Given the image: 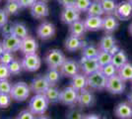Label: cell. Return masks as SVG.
<instances>
[{"mask_svg":"<svg viewBox=\"0 0 132 119\" xmlns=\"http://www.w3.org/2000/svg\"><path fill=\"white\" fill-rule=\"evenodd\" d=\"M50 101L44 93H38L32 97L29 103V109L35 115H43L48 107Z\"/></svg>","mask_w":132,"mask_h":119,"instance_id":"6da1fadb","label":"cell"},{"mask_svg":"<svg viewBox=\"0 0 132 119\" xmlns=\"http://www.w3.org/2000/svg\"><path fill=\"white\" fill-rule=\"evenodd\" d=\"M31 92V87L24 81H19L12 85V89L10 92L12 99L16 101H24L28 99Z\"/></svg>","mask_w":132,"mask_h":119,"instance_id":"7a4b0ae2","label":"cell"},{"mask_svg":"<svg viewBox=\"0 0 132 119\" xmlns=\"http://www.w3.org/2000/svg\"><path fill=\"white\" fill-rule=\"evenodd\" d=\"M87 79H88V86L92 89L104 90L106 87L108 79L105 76V74L102 73L101 69L87 75Z\"/></svg>","mask_w":132,"mask_h":119,"instance_id":"3957f363","label":"cell"},{"mask_svg":"<svg viewBox=\"0 0 132 119\" xmlns=\"http://www.w3.org/2000/svg\"><path fill=\"white\" fill-rule=\"evenodd\" d=\"M44 60L50 68H59L65 62L66 58L60 50L53 49L48 51Z\"/></svg>","mask_w":132,"mask_h":119,"instance_id":"277c9868","label":"cell"},{"mask_svg":"<svg viewBox=\"0 0 132 119\" xmlns=\"http://www.w3.org/2000/svg\"><path fill=\"white\" fill-rule=\"evenodd\" d=\"M105 89L111 94H121L125 90V81L118 74L108 79Z\"/></svg>","mask_w":132,"mask_h":119,"instance_id":"5b68a950","label":"cell"},{"mask_svg":"<svg viewBox=\"0 0 132 119\" xmlns=\"http://www.w3.org/2000/svg\"><path fill=\"white\" fill-rule=\"evenodd\" d=\"M78 95L79 92L76 89L72 86H67L61 90L59 102L67 106H73L78 102Z\"/></svg>","mask_w":132,"mask_h":119,"instance_id":"8992f818","label":"cell"},{"mask_svg":"<svg viewBox=\"0 0 132 119\" xmlns=\"http://www.w3.org/2000/svg\"><path fill=\"white\" fill-rule=\"evenodd\" d=\"M23 68L27 72H36L40 68L42 61L40 58L38 56V54H30L25 55L24 59L22 60Z\"/></svg>","mask_w":132,"mask_h":119,"instance_id":"52a82bcc","label":"cell"},{"mask_svg":"<svg viewBox=\"0 0 132 119\" xmlns=\"http://www.w3.org/2000/svg\"><path fill=\"white\" fill-rule=\"evenodd\" d=\"M80 68L82 69L83 74L89 75V74H93L95 72L101 69V66H100L97 58L89 59V58L82 56L81 60H80Z\"/></svg>","mask_w":132,"mask_h":119,"instance_id":"ba28073f","label":"cell"},{"mask_svg":"<svg viewBox=\"0 0 132 119\" xmlns=\"http://www.w3.org/2000/svg\"><path fill=\"white\" fill-rule=\"evenodd\" d=\"M114 15L118 18V20H121V21L130 20V18L132 17V4L128 0L117 3Z\"/></svg>","mask_w":132,"mask_h":119,"instance_id":"9c48e42d","label":"cell"},{"mask_svg":"<svg viewBox=\"0 0 132 119\" xmlns=\"http://www.w3.org/2000/svg\"><path fill=\"white\" fill-rule=\"evenodd\" d=\"M60 73L65 78H72L74 75L79 74V69H80V65L74 60H65V62H63V65L60 68Z\"/></svg>","mask_w":132,"mask_h":119,"instance_id":"30bf717a","label":"cell"},{"mask_svg":"<svg viewBox=\"0 0 132 119\" xmlns=\"http://www.w3.org/2000/svg\"><path fill=\"white\" fill-rule=\"evenodd\" d=\"M50 85L48 83L45 75H38L32 80L30 87L33 92L38 94V93H45V91L50 88Z\"/></svg>","mask_w":132,"mask_h":119,"instance_id":"8fae6325","label":"cell"},{"mask_svg":"<svg viewBox=\"0 0 132 119\" xmlns=\"http://www.w3.org/2000/svg\"><path fill=\"white\" fill-rule=\"evenodd\" d=\"M31 14L36 19H44L47 17L50 14V9L47 4L44 0L37 1L32 7H31Z\"/></svg>","mask_w":132,"mask_h":119,"instance_id":"7c38bea8","label":"cell"},{"mask_svg":"<svg viewBox=\"0 0 132 119\" xmlns=\"http://www.w3.org/2000/svg\"><path fill=\"white\" fill-rule=\"evenodd\" d=\"M60 18L64 24L71 25L72 23L80 20V12L75 7H65L61 12Z\"/></svg>","mask_w":132,"mask_h":119,"instance_id":"4fadbf2b","label":"cell"},{"mask_svg":"<svg viewBox=\"0 0 132 119\" xmlns=\"http://www.w3.org/2000/svg\"><path fill=\"white\" fill-rule=\"evenodd\" d=\"M37 34L39 39L42 40H48L52 38L55 34V26L50 22L44 21L43 22L37 30Z\"/></svg>","mask_w":132,"mask_h":119,"instance_id":"5bb4252c","label":"cell"},{"mask_svg":"<svg viewBox=\"0 0 132 119\" xmlns=\"http://www.w3.org/2000/svg\"><path fill=\"white\" fill-rule=\"evenodd\" d=\"M119 27V20L114 14L105 15V17L103 18V30L105 32V34H112Z\"/></svg>","mask_w":132,"mask_h":119,"instance_id":"9a60e30c","label":"cell"},{"mask_svg":"<svg viewBox=\"0 0 132 119\" xmlns=\"http://www.w3.org/2000/svg\"><path fill=\"white\" fill-rule=\"evenodd\" d=\"M96 102V97L91 90H88L87 88L79 92L78 95V105L80 107H92Z\"/></svg>","mask_w":132,"mask_h":119,"instance_id":"2e32d148","label":"cell"},{"mask_svg":"<svg viewBox=\"0 0 132 119\" xmlns=\"http://www.w3.org/2000/svg\"><path fill=\"white\" fill-rule=\"evenodd\" d=\"M114 114L119 119L132 118V104L130 102H120L114 108Z\"/></svg>","mask_w":132,"mask_h":119,"instance_id":"e0dca14e","label":"cell"},{"mask_svg":"<svg viewBox=\"0 0 132 119\" xmlns=\"http://www.w3.org/2000/svg\"><path fill=\"white\" fill-rule=\"evenodd\" d=\"M21 43H22V40L17 38L13 34L4 37V39L2 41L4 50L7 52H11V53L19 51L21 49Z\"/></svg>","mask_w":132,"mask_h":119,"instance_id":"ac0fdd59","label":"cell"},{"mask_svg":"<svg viewBox=\"0 0 132 119\" xmlns=\"http://www.w3.org/2000/svg\"><path fill=\"white\" fill-rule=\"evenodd\" d=\"M86 45H87V43L82 38L70 35L65 40V45L64 46H65V49L68 52H76L78 50H82Z\"/></svg>","mask_w":132,"mask_h":119,"instance_id":"d6986e66","label":"cell"},{"mask_svg":"<svg viewBox=\"0 0 132 119\" xmlns=\"http://www.w3.org/2000/svg\"><path fill=\"white\" fill-rule=\"evenodd\" d=\"M39 49V44L36 41V39H34L32 37L28 36L25 39L22 40L21 43V52L24 55H30V54H36L37 51Z\"/></svg>","mask_w":132,"mask_h":119,"instance_id":"ffe728a7","label":"cell"},{"mask_svg":"<svg viewBox=\"0 0 132 119\" xmlns=\"http://www.w3.org/2000/svg\"><path fill=\"white\" fill-rule=\"evenodd\" d=\"M70 86H72L74 89H76L78 92L86 89L88 86L87 75L85 74H77L76 75L72 76L71 81H70Z\"/></svg>","mask_w":132,"mask_h":119,"instance_id":"44dd1931","label":"cell"},{"mask_svg":"<svg viewBox=\"0 0 132 119\" xmlns=\"http://www.w3.org/2000/svg\"><path fill=\"white\" fill-rule=\"evenodd\" d=\"M87 31H99L103 28L102 16H88L84 20Z\"/></svg>","mask_w":132,"mask_h":119,"instance_id":"7402d4cb","label":"cell"},{"mask_svg":"<svg viewBox=\"0 0 132 119\" xmlns=\"http://www.w3.org/2000/svg\"><path fill=\"white\" fill-rule=\"evenodd\" d=\"M87 32V29L85 26V23L82 20H78L76 22L72 23L71 25H69V33L71 36L83 38Z\"/></svg>","mask_w":132,"mask_h":119,"instance_id":"603a6c76","label":"cell"},{"mask_svg":"<svg viewBox=\"0 0 132 119\" xmlns=\"http://www.w3.org/2000/svg\"><path fill=\"white\" fill-rule=\"evenodd\" d=\"M116 45V38L111 34H106L104 36L99 43V49L101 51H110V49Z\"/></svg>","mask_w":132,"mask_h":119,"instance_id":"cb8c5ba5","label":"cell"},{"mask_svg":"<svg viewBox=\"0 0 132 119\" xmlns=\"http://www.w3.org/2000/svg\"><path fill=\"white\" fill-rule=\"evenodd\" d=\"M12 34L14 36H16L19 39H25L26 37H28V28L27 26L24 23L16 22L13 24V30H12Z\"/></svg>","mask_w":132,"mask_h":119,"instance_id":"d4e9b609","label":"cell"},{"mask_svg":"<svg viewBox=\"0 0 132 119\" xmlns=\"http://www.w3.org/2000/svg\"><path fill=\"white\" fill-rule=\"evenodd\" d=\"M117 74L124 81H132V64L126 62L117 69Z\"/></svg>","mask_w":132,"mask_h":119,"instance_id":"484cf974","label":"cell"},{"mask_svg":"<svg viewBox=\"0 0 132 119\" xmlns=\"http://www.w3.org/2000/svg\"><path fill=\"white\" fill-rule=\"evenodd\" d=\"M44 75H45V78L47 79L50 86H55L58 83L60 76L62 74H61L60 71H58V68H50Z\"/></svg>","mask_w":132,"mask_h":119,"instance_id":"4316f807","label":"cell"},{"mask_svg":"<svg viewBox=\"0 0 132 119\" xmlns=\"http://www.w3.org/2000/svg\"><path fill=\"white\" fill-rule=\"evenodd\" d=\"M112 64L116 66L117 69L122 67L123 65H125L126 62H128V58H127L126 53L123 51V50H119L116 54H114L112 56Z\"/></svg>","mask_w":132,"mask_h":119,"instance_id":"83f0119b","label":"cell"},{"mask_svg":"<svg viewBox=\"0 0 132 119\" xmlns=\"http://www.w3.org/2000/svg\"><path fill=\"white\" fill-rule=\"evenodd\" d=\"M87 14H88V16H103L105 14V12L103 9V6L101 4V1L94 0L89 7Z\"/></svg>","mask_w":132,"mask_h":119,"instance_id":"f1b7e54d","label":"cell"},{"mask_svg":"<svg viewBox=\"0 0 132 119\" xmlns=\"http://www.w3.org/2000/svg\"><path fill=\"white\" fill-rule=\"evenodd\" d=\"M60 92L57 87L55 86H50V88L45 91V96L48 99L50 103H57L59 102V98H60Z\"/></svg>","mask_w":132,"mask_h":119,"instance_id":"f546056e","label":"cell"},{"mask_svg":"<svg viewBox=\"0 0 132 119\" xmlns=\"http://www.w3.org/2000/svg\"><path fill=\"white\" fill-rule=\"evenodd\" d=\"M21 9V6L19 5L17 0H12V1H8L4 6V11L7 13L8 16H12V15H16L19 13Z\"/></svg>","mask_w":132,"mask_h":119,"instance_id":"4dcf8cb0","label":"cell"},{"mask_svg":"<svg viewBox=\"0 0 132 119\" xmlns=\"http://www.w3.org/2000/svg\"><path fill=\"white\" fill-rule=\"evenodd\" d=\"M101 4L103 6L105 14L106 15L114 14L117 7V2L116 0H101Z\"/></svg>","mask_w":132,"mask_h":119,"instance_id":"1f68e13d","label":"cell"},{"mask_svg":"<svg viewBox=\"0 0 132 119\" xmlns=\"http://www.w3.org/2000/svg\"><path fill=\"white\" fill-rule=\"evenodd\" d=\"M97 60L99 62L101 68L105 67L106 65H109L112 62V55H110V52L108 51H101L100 50L99 54L97 56Z\"/></svg>","mask_w":132,"mask_h":119,"instance_id":"d6a6232c","label":"cell"},{"mask_svg":"<svg viewBox=\"0 0 132 119\" xmlns=\"http://www.w3.org/2000/svg\"><path fill=\"white\" fill-rule=\"evenodd\" d=\"M99 52H100V49L97 48L95 45H88L87 44L82 49V56L83 57L89 58V59L97 58Z\"/></svg>","mask_w":132,"mask_h":119,"instance_id":"836d02e7","label":"cell"},{"mask_svg":"<svg viewBox=\"0 0 132 119\" xmlns=\"http://www.w3.org/2000/svg\"><path fill=\"white\" fill-rule=\"evenodd\" d=\"M84 116L81 108L75 107V105L71 106L66 112V119H83Z\"/></svg>","mask_w":132,"mask_h":119,"instance_id":"e575fe53","label":"cell"},{"mask_svg":"<svg viewBox=\"0 0 132 119\" xmlns=\"http://www.w3.org/2000/svg\"><path fill=\"white\" fill-rule=\"evenodd\" d=\"M101 71H102L103 74H105V76L106 79H110L111 76L117 74V68H116L112 62H110V64L106 65L105 67H102V68H101Z\"/></svg>","mask_w":132,"mask_h":119,"instance_id":"d590c367","label":"cell"},{"mask_svg":"<svg viewBox=\"0 0 132 119\" xmlns=\"http://www.w3.org/2000/svg\"><path fill=\"white\" fill-rule=\"evenodd\" d=\"M8 68H9V71H10V74H13V75L19 74L23 69H24V68H23L22 62H20L19 61H17V60H14V61L8 66Z\"/></svg>","mask_w":132,"mask_h":119,"instance_id":"8d00e7d4","label":"cell"},{"mask_svg":"<svg viewBox=\"0 0 132 119\" xmlns=\"http://www.w3.org/2000/svg\"><path fill=\"white\" fill-rule=\"evenodd\" d=\"M91 3H92L91 0H76L74 7L79 12H87Z\"/></svg>","mask_w":132,"mask_h":119,"instance_id":"74e56055","label":"cell"},{"mask_svg":"<svg viewBox=\"0 0 132 119\" xmlns=\"http://www.w3.org/2000/svg\"><path fill=\"white\" fill-rule=\"evenodd\" d=\"M13 61H14V56L11 52L5 51L0 57V64H3L6 66H9Z\"/></svg>","mask_w":132,"mask_h":119,"instance_id":"f35d334b","label":"cell"},{"mask_svg":"<svg viewBox=\"0 0 132 119\" xmlns=\"http://www.w3.org/2000/svg\"><path fill=\"white\" fill-rule=\"evenodd\" d=\"M11 89L12 85L7 79H0V93L10 94Z\"/></svg>","mask_w":132,"mask_h":119,"instance_id":"ab89813d","label":"cell"},{"mask_svg":"<svg viewBox=\"0 0 132 119\" xmlns=\"http://www.w3.org/2000/svg\"><path fill=\"white\" fill-rule=\"evenodd\" d=\"M12 97L10 94L0 93V108H7L11 103Z\"/></svg>","mask_w":132,"mask_h":119,"instance_id":"60d3db41","label":"cell"},{"mask_svg":"<svg viewBox=\"0 0 132 119\" xmlns=\"http://www.w3.org/2000/svg\"><path fill=\"white\" fill-rule=\"evenodd\" d=\"M11 75L8 66L0 64V79H7Z\"/></svg>","mask_w":132,"mask_h":119,"instance_id":"b9f144b4","label":"cell"},{"mask_svg":"<svg viewBox=\"0 0 132 119\" xmlns=\"http://www.w3.org/2000/svg\"><path fill=\"white\" fill-rule=\"evenodd\" d=\"M1 33L3 35V37H7L12 35V30H13V24H11L10 22L6 23L4 26L1 27Z\"/></svg>","mask_w":132,"mask_h":119,"instance_id":"7bdbcfd3","label":"cell"},{"mask_svg":"<svg viewBox=\"0 0 132 119\" xmlns=\"http://www.w3.org/2000/svg\"><path fill=\"white\" fill-rule=\"evenodd\" d=\"M17 119H37L35 117V114L29 109V110H23L21 111L19 115H18V117Z\"/></svg>","mask_w":132,"mask_h":119,"instance_id":"ee69618b","label":"cell"},{"mask_svg":"<svg viewBox=\"0 0 132 119\" xmlns=\"http://www.w3.org/2000/svg\"><path fill=\"white\" fill-rule=\"evenodd\" d=\"M21 8H31L38 0H17Z\"/></svg>","mask_w":132,"mask_h":119,"instance_id":"f6af8a7d","label":"cell"},{"mask_svg":"<svg viewBox=\"0 0 132 119\" xmlns=\"http://www.w3.org/2000/svg\"><path fill=\"white\" fill-rule=\"evenodd\" d=\"M8 15L4 11V9H0V28L4 26L6 23H8Z\"/></svg>","mask_w":132,"mask_h":119,"instance_id":"bcb514c9","label":"cell"},{"mask_svg":"<svg viewBox=\"0 0 132 119\" xmlns=\"http://www.w3.org/2000/svg\"><path fill=\"white\" fill-rule=\"evenodd\" d=\"M75 1L76 0H58L59 4H61L64 8L65 7H74Z\"/></svg>","mask_w":132,"mask_h":119,"instance_id":"7dc6e473","label":"cell"},{"mask_svg":"<svg viewBox=\"0 0 132 119\" xmlns=\"http://www.w3.org/2000/svg\"><path fill=\"white\" fill-rule=\"evenodd\" d=\"M83 119H102V117L98 114H87Z\"/></svg>","mask_w":132,"mask_h":119,"instance_id":"c3c4849f","label":"cell"},{"mask_svg":"<svg viewBox=\"0 0 132 119\" xmlns=\"http://www.w3.org/2000/svg\"><path fill=\"white\" fill-rule=\"evenodd\" d=\"M119 50H120V48H119V47H118L117 45H114L109 52H110V55H112V56H113V55H114V54H116V53L119 51Z\"/></svg>","mask_w":132,"mask_h":119,"instance_id":"681fc988","label":"cell"},{"mask_svg":"<svg viewBox=\"0 0 132 119\" xmlns=\"http://www.w3.org/2000/svg\"><path fill=\"white\" fill-rule=\"evenodd\" d=\"M4 52H5V50H4L3 44H2V42H0V57H1V55H2Z\"/></svg>","mask_w":132,"mask_h":119,"instance_id":"f907efd6","label":"cell"},{"mask_svg":"<svg viewBox=\"0 0 132 119\" xmlns=\"http://www.w3.org/2000/svg\"><path fill=\"white\" fill-rule=\"evenodd\" d=\"M127 98H128V102H130L132 104V90L128 93V95H127Z\"/></svg>","mask_w":132,"mask_h":119,"instance_id":"816d5d0a","label":"cell"},{"mask_svg":"<svg viewBox=\"0 0 132 119\" xmlns=\"http://www.w3.org/2000/svg\"><path fill=\"white\" fill-rule=\"evenodd\" d=\"M128 33L130 34V36H132V22L130 23V25L128 26Z\"/></svg>","mask_w":132,"mask_h":119,"instance_id":"f5cc1de1","label":"cell"},{"mask_svg":"<svg viewBox=\"0 0 132 119\" xmlns=\"http://www.w3.org/2000/svg\"><path fill=\"white\" fill-rule=\"evenodd\" d=\"M37 119H50V118H48V117H46V116H44V115H39Z\"/></svg>","mask_w":132,"mask_h":119,"instance_id":"db71d44e","label":"cell"},{"mask_svg":"<svg viewBox=\"0 0 132 119\" xmlns=\"http://www.w3.org/2000/svg\"><path fill=\"white\" fill-rule=\"evenodd\" d=\"M128 1H129V2H130V3L132 4V0H128Z\"/></svg>","mask_w":132,"mask_h":119,"instance_id":"11a10c76","label":"cell"},{"mask_svg":"<svg viewBox=\"0 0 132 119\" xmlns=\"http://www.w3.org/2000/svg\"><path fill=\"white\" fill-rule=\"evenodd\" d=\"M95 1H101V0H95Z\"/></svg>","mask_w":132,"mask_h":119,"instance_id":"9f6ffc18","label":"cell"},{"mask_svg":"<svg viewBox=\"0 0 132 119\" xmlns=\"http://www.w3.org/2000/svg\"><path fill=\"white\" fill-rule=\"evenodd\" d=\"M8 1H12V0H8Z\"/></svg>","mask_w":132,"mask_h":119,"instance_id":"6f0895ef","label":"cell"},{"mask_svg":"<svg viewBox=\"0 0 132 119\" xmlns=\"http://www.w3.org/2000/svg\"><path fill=\"white\" fill-rule=\"evenodd\" d=\"M44 1H46V0H44Z\"/></svg>","mask_w":132,"mask_h":119,"instance_id":"680465c9","label":"cell"},{"mask_svg":"<svg viewBox=\"0 0 132 119\" xmlns=\"http://www.w3.org/2000/svg\"><path fill=\"white\" fill-rule=\"evenodd\" d=\"M0 1H1V0H0Z\"/></svg>","mask_w":132,"mask_h":119,"instance_id":"91938a15","label":"cell"}]
</instances>
